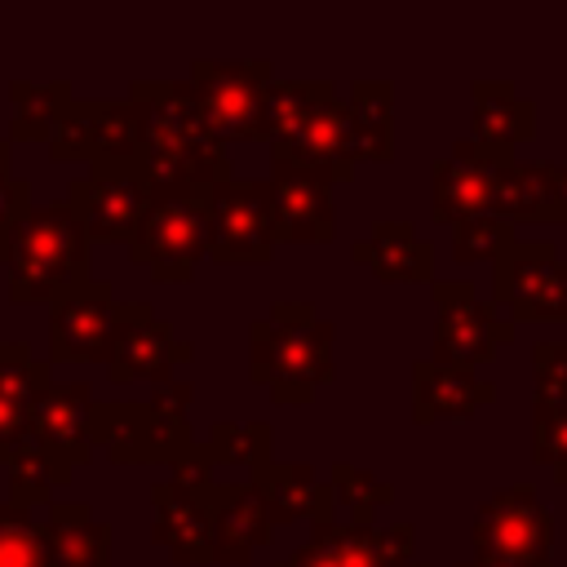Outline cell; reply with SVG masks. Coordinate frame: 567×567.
Returning a JSON list of instances; mask_svg holds the SVG:
<instances>
[]
</instances>
